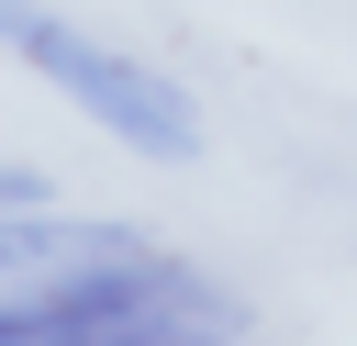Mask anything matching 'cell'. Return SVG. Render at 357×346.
<instances>
[{
  "label": "cell",
  "instance_id": "2",
  "mask_svg": "<svg viewBox=\"0 0 357 346\" xmlns=\"http://www.w3.org/2000/svg\"><path fill=\"white\" fill-rule=\"evenodd\" d=\"M33 346H234V301L201 290V301H134V313H100V324H56Z\"/></svg>",
  "mask_w": 357,
  "mask_h": 346
},
{
  "label": "cell",
  "instance_id": "3",
  "mask_svg": "<svg viewBox=\"0 0 357 346\" xmlns=\"http://www.w3.org/2000/svg\"><path fill=\"white\" fill-rule=\"evenodd\" d=\"M100 246H134V223H67V212H0V279L22 268H67V257H100Z\"/></svg>",
  "mask_w": 357,
  "mask_h": 346
},
{
  "label": "cell",
  "instance_id": "1",
  "mask_svg": "<svg viewBox=\"0 0 357 346\" xmlns=\"http://www.w3.org/2000/svg\"><path fill=\"white\" fill-rule=\"evenodd\" d=\"M0 45H11L56 100H78L100 134H123L134 156H167V167H190V156H201V100H190L167 67H134L123 45L78 33V22H67V11H45V0H0Z\"/></svg>",
  "mask_w": 357,
  "mask_h": 346
},
{
  "label": "cell",
  "instance_id": "4",
  "mask_svg": "<svg viewBox=\"0 0 357 346\" xmlns=\"http://www.w3.org/2000/svg\"><path fill=\"white\" fill-rule=\"evenodd\" d=\"M45 324H56V313H45V279H33V290H0V346H33Z\"/></svg>",
  "mask_w": 357,
  "mask_h": 346
},
{
  "label": "cell",
  "instance_id": "5",
  "mask_svg": "<svg viewBox=\"0 0 357 346\" xmlns=\"http://www.w3.org/2000/svg\"><path fill=\"white\" fill-rule=\"evenodd\" d=\"M45 201V179H22V167H0V212H33Z\"/></svg>",
  "mask_w": 357,
  "mask_h": 346
}]
</instances>
